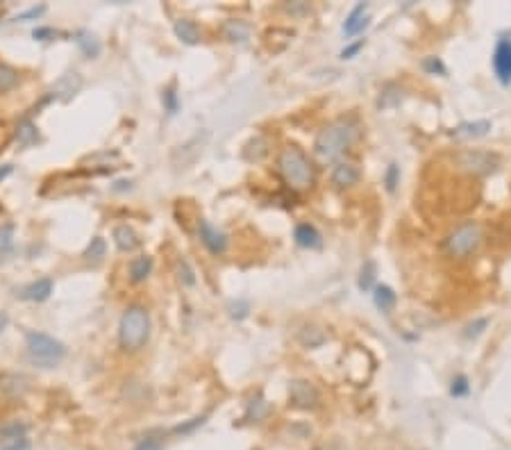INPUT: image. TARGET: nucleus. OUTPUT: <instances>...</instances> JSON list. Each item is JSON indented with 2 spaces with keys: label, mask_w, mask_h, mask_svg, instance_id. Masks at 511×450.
<instances>
[{
  "label": "nucleus",
  "mask_w": 511,
  "mask_h": 450,
  "mask_svg": "<svg viewBox=\"0 0 511 450\" xmlns=\"http://www.w3.org/2000/svg\"><path fill=\"white\" fill-rule=\"evenodd\" d=\"M248 312H250L248 300L239 298V300H232V302H229V316L236 318V321H241V318L248 316Z\"/></svg>",
  "instance_id": "obj_38"
},
{
  "label": "nucleus",
  "mask_w": 511,
  "mask_h": 450,
  "mask_svg": "<svg viewBox=\"0 0 511 450\" xmlns=\"http://www.w3.org/2000/svg\"><path fill=\"white\" fill-rule=\"evenodd\" d=\"M457 168L466 171L471 175H491L496 173L500 166V155L491 150H477V148H466L455 155Z\"/></svg>",
  "instance_id": "obj_6"
},
{
  "label": "nucleus",
  "mask_w": 511,
  "mask_h": 450,
  "mask_svg": "<svg viewBox=\"0 0 511 450\" xmlns=\"http://www.w3.org/2000/svg\"><path fill=\"white\" fill-rule=\"evenodd\" d=\"M46 14V5H39V7H30L28 12H21V14H16L14 16V21H21V23H26V21H37L39 16H44Z\"/></svg>",
  "instance_id": "obj_40"
},
{
  "label": "nucleus",
  "mask_w": 511,
  "mask_h": 450,
  "mask_svg": "<svg viewBox=\"0 0 511 450\" xmlns=\"http://www.w3.org/2000/svg\"><path fill=\"white\" fill-rule=\"evenodd\" d=\"M150 273H153V257L141 255V257H137V259L130 261V280L135 282V284L144 282Z\"/></svg>",
  "instance_id": "obj_21"
},
{
  "label": "nucleus",
  "mask_w": 511,
  "mask_h": 450,
  "mask_svg": "<svg viewBox=\"0 0 511 450\" xmlns=\"http://www.w3.org/2000/svg\"><path fill=\"white\" fill-rule=\"evenodd\" d=\"M114 243L119 245V250L132 252L139 248V234L130 225H116L114 227Z\"/></svg>",
  "instance_id": "obj_18"
},
{
  "label": "nucleus",
  "mask_w": 511,
  "mask_h": 450,
  "mask_svg": "<svg viewBox=\"0 0 511 450\" xmlns=\"http://www.w3.org/2000/svg\"><path fill=\"white\" fill-rule=\"evenodd\" d=\"M223 35L227 41H232V44H243V41L250 39V26L245 21H239V19L225 21L223 23Z\"/></svg>",
  "instance_id": "obj_19"
},
{
  "label": "nucleus",
  "mask_w": 511,
  "mask_h": 450,
  "mask_svg": "<svg viewBox=\"0 0 511 450\" xmlns=\"http://www.w3.org/2000/svg\"><path fill=\"white\" fill-rule=\"evenodd\" d=\"M359 178H361V173H359V168L354 166V164H350V162L334 164V168H332V184L339 187V189H348V187H354V184L359 182Z\"/></svg>",
  "instance_id": "obj_11"
},
{
  "label": "nucleus",
  "mask_w": 511,
  "mask_h": 450,
  "mask_svg": "<svg viewBox=\"0 0 511 450\" xmlns=\"http://www.w3.org/2000/svg\"><path fill=\"white\" fill-rule=\"evenodd\" d=\"M26 346H28V359L41 368H53L66 357L64 343L46 332H28Z\"/></svg>",
  "instance_id": "obj_5"
},
{
  "label": "nucleus",
  "mask_w": 511,
  "mask_h": 450,
  "mask_svg": "<svg viewBox=\"0 0 511 450\" xmlns=\"http://www.w3.org/2000/svg\"><path fill=\"white\" fill-rule=\"evenodd\" d=\"M177 277H180V282H182L184 286H193L196 284V275H193L191 266H189L187 259L177 261Z\"/></svg>",
  "instance_id": "obj_36"
},
{
  "label": "nucleus",
  "mask_w": 511,
  "mask_h": 450,
  "mask_svg": "<svg viewBox=\"0 0 511 450\" xmlns=\"http://www.w3.org/2000/svg\"><path fill=\"white\" fill-rule=\"evenodd\" d=\"M277 173L284 180L286 187H291L293 191H307L314 187V164L300 150L298 146H286L282 153L277 155Z\"/></svg>",
  "instance_id": "obj_2"
},
{
  "label": "nucleus",
  "mask_w": 511,
  "mask_h": 450,
  "mask_svg": "<svg viewBox=\"0 0 511 450\" xmlns=\"http://www.w3.org/2000/svg\"><path fill=\"white\" fill-rule=\"evenodd\" d=\"M7 321H10V318H7V314H0V332L5 330V325H7Z\"/></svg>",
  "instance_id": "obj_47"
},
{
  "label": "nucleus",
  "mask_w": 511,
  "mask_h": 450,
  "mask_svg": "<svg viewBox=\"0 0 511 450\" xmlns=\"http://www.w3.org/2000/svg\"><path fill=\"white\" fill-rule=\"evenodd\" d=\"M359 123L354 116H341L320 130L314 141V157L320 164H332L357 141Z\"/></svg>",
  "instance_id": "obj_1"
},
{
  "label": "nucleus",
  "mask_w": 511,
  "mask_h": 450,
  "mask_svg": "<svg viewBox=\"0 0 511 450\" xmlns=\"http://www.w3.org/2000/svg\"><path fill=\"white\" fill-rule=\"evenodd\" d=\"M486 327H489V318H475L473 323H468L464 327V337L466 339H477L486 330Z\"/></svg>",
  "instance_id": "obj_34"
},
{
  "label": "nucleus",
  "mask_w": 511,
  "mask_h": 450,
  "mask_svg": "<svg viewBox=\"0 0 511 450\" xmlns=\"http://www.w3.org/2000/svg\"><path fill=\"white\" fill-rule=\"evenodd\" d=\"M0 450H30V441L23 437V439H16V441H5Z\"/></svg>",
  "instance_id": "obj_43"
},
{
  "label": "nucleus",
  "mask_w": 511,
  "mask_h": 450,
  "mask_svg": "<svg viewBox=\"0 0 511 450\" xmlns=\"http://www.w3.org/2000/svg\"><path fill=\"white\" fill-rule=\"evenodd\" d=\"M148 337H150V314L144 305H132L128 307L121 316V325H119V341L123 350H130V353H137L141 350Z\"/></svg>",
  "instance_id": "obj_3"
},
{
  "label": "nucleus",
  "mask_w": 511,
  "mask_h": 450,
  "mask_svg": "<svg viewBox=\"0 0 511 450\" xmlns=\"http://www.w3.org/2000/svg\"><path fill=\"white\" fill-rule=\"evenodd\" d=\"M400 182V168L398 164H389L386 166V173H384V184H386V191H395V187Z\"/></svg>",
  "instance_id": "obj_37"
},
{
  "label": "nucleus",
  "mask_w": 511,
  "mask_h": 450,
  "mask_svg": "<svg viewBox=\"0 0 511 450\" xmlns=\"http://www.w3.org/2000/svg\"><path fill=\"white\" fill-rule=\"evenodd\" d=\"M51 293H53V280L51 277H41V280L28 284L26 289H21L19 296L32 302H44L51 298Z\"/></svg>",
  "instance_id": "obj_15"
},
{
  "label": "nucleus",
  "mask_w": 511,
  "mask_h": 450,
  "mask_svg": "<svg viewBox=\"0 0 511 450\" xmlns=\"http://www.w3.org/2000/svg\"><path fill=\"white\" fill-rule=\"evenodd\" d=\"M423 69L430 73V76H446V73H448L446 64H443L439 57H425V60H423Z\"/></svg>",
  "instance_id": "obj_35"
},
{
  "label": "nucleus",
  "mask_w": 511,
  "mask_h": 450,
  "mask_svg": "<svg viewBox=\"0 0 511 450\" xmlns=\"http://www.w3.org/2000/svg\"><path fill=\"white\" fill-rule=\"evenodd\" d=\"M80 87H82V78L78 76V73H66V76H62L60 80L55 82L53 98L55 96H62L64 101H69L71 96H76L80 92Z\"/></svg>",
  "instance_id": "obj_16"
},
{
  "label": "nucleus",
  "mask_w": 511,
  "mask_h": 450,
  "mask_svg": "<svg viewBox=\"0 0 511 450\" xmlns=\"http://www.w3.org/2000/svg\"><path fill=\"white\" fill-rule=\"evenodd\" d=\"M293 239H295V243L300 245V248H309V250H318L320 245H323V236H320V232L311 223L295 225Z\"/></svg>",
  "instance_id": "obj_12"
},
{
  "label": "nucleus",
  "mask_w": 511,
  "mask_h": 450,
  "mask_svg": "<svg viewBox=\"0 0 511 450\" xmlns=\"http://www.w3.org/2000/svg\"><path fill=\"white\" fill-rule=\"evenodd\" d=\"M370 26V16H368V3H357L350 10V14L345 16L343 21V35L345 37H354L359 32H364Z\"/></svg>",
  "instance_id": "obj_10"
},
{
  "label": "nucleus",
  "mask_w": 511,
  "mask_h": 450,
  "mask_svg": "<svg viewBox=\"0 0 511 450\" xmlns=\"http://www.w3.org/2000/svg\"><path fill=\"white\" fill-rule=\"evenodd\" d=\"M468 394H471V380H468L464 373L455 375V378L450 380V396L452 398H466Z\"/></svg>",
  "instance_id": "obj_29"
},
{
  "label": "nucleus",
  "mask_w": 511,
  "mask_h": 450,
  "mask_svg": "<svg viewBox=\"0 0 511 450\" xmlns=\"http://www.w3.org/2000/svg\"><path fill=\"white\" fill-rule=\"evenodd\" d=\"M14 252V225H0V259H7Z\"/></svg>",
  "instance_id": "obj_26"
},
{
  "label": "nucleus",
  "mask_w": 511,
  "mask_h": 450,
  "mask_svg": "<svg viewBox=\"0 0 511 450\" xmlns=\"http://www.w3.org/2000/svg\"><path fill=\"white\" fill-rule=\"evenodd\" d=\"M493 71L500 85H511V39H500L493 51Z\"/></svg>",
  "instance_id": "obj_9"
},
{
  "label": "nucleus",
  "mask_w": 511,
  "mask_h": 450,
  "mask_svg": "<svg viewBox=\"0 0 511 450\" xmlns=\"http://www.w3.org/2000/svg\"><path fill=\"white\" fill-rule=\"evenodd\" d=\"M266 414H268V405H266V400H263L261 396H257V398H252V400H250V405H248V414H245V419H248V421H261Z\"/></svg>",
  "instance_id": "obj_31"
},
{
  "label": "nucleus",
  "mask_w": 511,
  "mask_h": 450,
  "mask_svg": "<svg viewBox=\"0 0 511 450\" xmlns=\"http://www.w3.org/2000/svg\"><path fill=\"white\" fill-rule=\"evenodd\" d=\"M493 123L491 121H468V123H461L455 130H452V137H464V139H480V137H486L491 132Z\"/></svg>",
  "instance_id": "obj_14"
},
{
  "label": "nucleus",
  "mask_w": 511,
  "mask_h": 450,
  "mask_svg": "<svg viewBox=\"0 0 511 450\" xmlns=\"http://www.w3.org/2000/svg\"><path fill=\"white\" fill-rule=\"evenodd\" d=\"M76 44L80 46V51L85 53L87 57H98L101 55V51H103V46H101V41L96 39V35H92V32H87V30H80L78 35H76Z\"/></svg>",
  "instance_id": "obj_22"
},
{
  "label": "nucleus",
  "mask_w": 511,
  "mask_h": 450,
  "mask_svg": "<svg viewBox=\"0 0 511 450\" xmlns=\"http://www.w3.org/2000/svg\"><path fill=\"white\" fill-rule=\"evenodd\" d=\"M482 239H484L482 225L477 223V220H464V223H459L455 230L448 232V236L443 239V248H446L450 257L466 259L480 248Z\"/></svg>",
  "instance_id": "obj_4"
},
{
  "label": "nucleus",
  "mask_w": 511,
  "mask_h": 450,
  "mask_svg": "<svg viewBox=\"0 0 511 450\" xmlns=\"http://www.w3.org/2000/svg\"><path fill=\"white\" fill-rule=\"evenodd\" d=\"M28 423H21V421H10L5 425H0V441H16V439H23L28 435Z\"/></svg>",
  "instance_id": "obj_23"
},
{
  "label": "nucleus",
  "mask_w": 511,
  "mask_h": 450,
  "mask_svg": "<svg viewBox=\"0 0 511 450\" xmlns=\"http://www.w3.org/2000/svg\"><path fill=\"white\" fill-rule=\"evenodd\" d=\"M28 387H30V380L26 378V375H19V373H3L0 375V391L10 398L23 396L28 391Z\"/></svg>",
  "instance_id": "obj_13"
},
{
  "label": "nucleus",
  "mask_w": 511,
  "mask_h": 450,
  "mask_svg": "<svg viewBox=\"0 0 511 450\" xmlns=\"http://www.w3.org/2000/svg\"><path fill=\"white\" fill-rule=\"evenodd\" d=\"M37 137H39V132H37V126L32 121H21L19 123V128H16V141H19L21 146H32L37 141Z\"/></svg>",
  "instance_id": "obj_25"
},
{
  "label": "nucleus",
  "mask_w": 511,
  "mask_h": 450,
  "mask_svg": "<svg viewBox=\"0 0 511 450\" xmlns=\"http://www.w3.org/2000/svg\"><path fill=\"white\" fill-rule=\"evenodd\" d=\"M32 37L39 39V41H51L53 37H57V32L53 28H37L35 32H32Z\"/></svg>",
  "instance_id": "obj_44"
},
{
  "label": "nucleus",
  "mask_w": 511,
  "mask_h": 450,
  "mask_svg": "<svg viewBox=\"0 0 511 450\" xmlns=\"http://www.w3.org/2000/svg\"><path fill=\"white\" fill-rule=\"evenodd\" d=\"M205 416H196V419H191V421H187V423H180V425H175V428H173V432H175V435H189V432H193L196 428H200V425H205Z\"/></svg>",
  "instance_id": "obj_39"
},
{
  "label": "nucleus",
  "mask_w": 511,
  "mask_h": 450,
  "mask_svg": "<svg viewBox=\"0 0 511 450\" xmlns=\"http://www.w3.org/2000/svg\"><path fill=\"white\" fill-rule=\"evenodd\" d=\"M286 12L291 14V16H298V14H307V12H309V5H307V3H302V0H298V3H291V5H286Z\"/></svg>",
  "instance_id": "obj_45"
},
{
  "label": "nucleus",
  "mask_w": 511,
  "mask_h": 450,
  "mask_svg": "<svg viewBox=\"0 0 511 450\" xmlns=\"http://www.w3.org/2000/svg\"><path fill=\"white\" fill-rule=\"evenodd\" d=\"M288 400L295 409H318L320 407V394L309 380H291L288 384Z\"/></svg>",
  "instance_id": "obj_7"
},
{
  "label": "nucleus",
  "mask_w": 511,
  "mask_h": 450,
  "mask_svg": "<svg viewBox=\"0 0 511 450\" xmlns=\"http://www.w3.org/2000/svg\"><path fill=\"white\" fill-rule=\"evenodd\" d=\"M373 302H375V307L380 309V312L389 314L391 309L395 307V302H398V293H395L389 284H375V289H373Z\"/></svg>",
  "instance_id": "obj_17"
},
{
  "label": "nucleus",
  "mask_w": 511,
  "mask_h": 450,
  "mask_svg": "<svg viewBox=\"0 0 511 450\" xmlns=\"http://www.w3.org/2000/svg\"><path fill=\"white\" fill-rule=\"evenodd\" d=\"M375 273H377V268H375V261H366L364 266H361V271H359V289L364 291V293H368V291H373L375 289Z\"/></svg>",
  "instance_id": "obj_28"
},
{
  "label": "nucleus",
  "mask_w": 511,
  "mask_h": 450,
  "mask_svg": "<svg viewBox=\"0 0 511 450\" xmlns=\"http://www.w3.org/2000/svg\"><path fill=\"white\" fill-rule=\"evenodd\" d=\"M19 85V73H16L10 64L0 62V94H7Z\"/></svg>",
  "instance_id": "obj_27"
},
{
  "label": "nucleus",
  "mask_w": 511,
  "mask_h": 450,
  "mask_svg": "<svg viewBox=\"0 0 511 450\" xmlns=\"http://www.w3.org/2000/svg\"><path fill=\"white\" fill-rule=\"evenodd\" d=\"M105 250H107V243H105V239H103V236H96V239H92V243L87 245L85 257H87V259H94V261H98V259H103V257H105Z\"/></svg>",
  "instance_id": "obj_33"
},
{
  "label": "nucleus",
  "mask_w": 511,
  "mask_h": 450,
  "mask_svg": "<svg viewBox=\"0 0 511 450\" xmlns=\"http://www.w3.org/2000/svg\"><path fill=\"white\" fill-rule=\"evenodd\" d=\"M300 341L304 343V346L307 348H316V346H320V343L325 341V334L318 330V327H302V332H300Z\"/></svg>",
  "instance_id": "obj_30"
},
{
  "label": "nucleus",
  "mask_w": 511,
  "mask_h": 450,
  "mask_svg": "<svg viewBox=\"0 0 511 450\" xmlns=\"http://www.w3.org/2000/svg\"><path fill=\"white\" fill-rule=\"evenodd\" d=\"M364 44H366L364 39H357L354 44L345 46L343 51H341V60H352V57H357V53L361 51V48H364Z\"/></svg>",
  "instance_id": "obj_41"
},
{
  "label": "nucleus",
  "mask_w": 511,
  "mask_h": 450,
  "mask_svg": "<svg viewBox=\"0 0 511 450\" xmlns=\"http://www.w3.org/2000/svg\"><path fill=\"white\" fill-rule=\"evenodd\" d=\"M162 103H164V110H166L168 116H175V114L180 112V98H177V94H175V87L164 89Z\"/></svg>",
  "instance_id": "obj_32"
},
{
  "label": "nucleus",
  "mask_w": 511,
  "mask_h": 450,
  "mask_svg": "<svg viewBox=\"0 0 511 450\" xmlns=\"http://www.w3.org/2000/svg\"><path fill=\"white\" fill-rule=\"evenodd\" d=\"M12 164H0V182H3L5 178H10L12 175Z\"/></svg>",
  "instance_id": "obj_46"
},
{
  "label": "nucleus",
  "mask_w": 511,
  "mask_h": 450,
  "mask_svg": "<svg viewBox=\"0 0 511 450\" xmlns=\"http://www.w3.org/2000/svg\"><path fill=\"white\" fill-rule=\"evenodd\" d=\"M198 234H200V241L202 245L207 248L211 255H223V252L227 250V234L223 230H218L216 225H211L207 218H200L198 220Z\"/></svg>",
  "instance_id": "obj_8"
},
{
  "label": "nucleus",
  "mask_w": 511,
  "mask_h": 450,
  "mask_svg": "<svg viewBox=\"0 0 511 450\" xmlns=\"http://www.w3.org/2000/svg\"><path fill=\"white\" fill-rule=\"evenodd\" d=\"M135 450H164V444L157 437H146L144 441H139Z\"/></svg>",
  "instance_id": "obj_42"
},
{
  "label": "nucleus",
  "mask_w": 511,
  "mask_h": 450,
  "mask_svg": "<svg viewBox=\"0 0 511 450\" xmlns=\"http://www.w3.org/2000/svg\"><path fill=\"white\" fill-rule=\"evenodd\" d=\"M400 101H402V89H398L395 85H386L380 94V101H377V107L389 110V107H395V105H400Z\"/></svg>",
  "instance_id": "obj_24"
},
{
  "label": "nucleus",
  "mask_w": 511,
  "mask_h": 450,
  "mask_svg": "<svg viewBox=\"0 0 511 450\" xmlns=\"http://www.w3.org/2000/svg\"><path fill=\"white\" fill-rule=\"evenodd\" d=\"M173 30H175V37L182 41V44H187V46L200 44V30H198V26H196L193 21L180 19V21H175Z\"/></svg>",
  "instance_id": "obj_20"
}]
</instances>
